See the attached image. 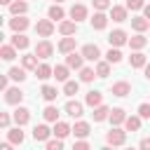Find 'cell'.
Segmentation results:
<instances>
[{"label":"cell","instance_id":"cell-2","mask_svg":"<svg viewBox=\"0 0 150 150\" xmlns=\"http://www.w3.org/2000/svg\"><path fill=\"white\" fill-rule=\"evenodd\" d=\"M35 30H38L40 38H49V35L54 33V23H52V19H40V21L35 23Z\"/></svg>","mask_w":150,"mask_h":150},{"label":"cell","instance_id":"cell-46","mask_svg":"<svg viewBox=\"0 0 150 150\" xmlns=\"http://www.w3.org/2000/svg\"><path fill=\"white\" fill-rule=\"evenodd\" d=\"M0 127H2V129H7V127H9V115H7V112H2V115H0Z\"/></svg>","mask_w":150,"mask_h":150},{"label":"cell","instance_id":"cell-25","mask_svg":"<svg viewBox=\"0 0 150 150\" xmlns=\"http://www.w3.org/2000/svg\"><path fill=\"white\" fill-rule=\"evenodd\" d=\"M38 59H40L38 54H23V56H21V63H23L26 70H35V68H38Z\"/></svg>","mask_w":150,"mask_h":150},{"label":"cell","instance_id":"cell-15","mask_svg":"<svg viewBox=\"0 0 150 150\" xmlns=\"http://www.w3.org/2000/svg\"><path fill=\"white\" fill-rule=\"evenodd\" d=\"M82 61H84L82 52H80V54H77V52H70V54H66V63H68L70 68H75V70H80V68H82Z\"/></svg>","mask_w":150,"mask_h":150},{"label":"cell","instance_id":"cell-53","mask_svg":"<svg viewBox=\"0 0 150 150\" xmlns=\"http://www.w3.org/2000/svg\"><path fill=\"white\" fill-rule=\"evenodd\" d=\"M56 2H63V0H56Z\"/></svg>","mask_w":150,"mask_h":150},{"label":"cell","instance_id":"cell-22","mask_svg":"<svg viewBox=\"0 0 150 150\" xmlns=\"http://www.w3.org/2000/svg\"><path fill=\"white\" fill-rule=\"evenodd\" d=\"M101 101H103V96H101V91H96V89L87 91V96H84V103H87V105H91V108L101 105Z\"/></svg>","mask_w":150,"mask_h":150},{"label":"cell","instance_id":"cell-45","mask_svg":"<svg viewBox=\"0 0 150 150\" xmlns=\"http://www.w3.org/2000/svg\"><path fill=\"white\" fill-rule=\"evenodd\" d=\"M94 7H96V9H101V12H103V9H110V7H112V5H110V0H94Z\"/></svg>","mask_w":150,"mask_h":150},{"label":"cell","instance_id":"cell-6","mask_svg":"<svg viewBox=\"0 0 150 150\" xmlns=\"http://www.w3.org/2000/svg\"><path fill=\"white\" fill-rule=\"evenodd\" d=\"M82 56L87 59V61H98L101 59V49H98V45H84L82 47Z\"/></svg>","mask_w":150,"mask_h":150},{"label":"cell","instance_id":"cell-24","mask_svg":"<svg viewBox=\"0 0 150 150\" xmlns=\"http://www.w3.org/2000/svg\"><path fill=\"white\" fill-rule=\"evenodd\" d=\"M75 30H77V21H61L59 23L61 35H75Z\"/></svg>","mask_w":150,"mask_h":150},{"label":"cell","instance_id":"cell-47","mask_svg":"<svg viewBox=\"0 0 150 150\" xmlns=\"http://www.w3.org/2000/svg\"><path fill=\"white\" fill-rule=\"evenodd\" d=\"M7 84H9V75H2V77H0V89H2V91H5V89H9Z\"/></svg>","mask_w":150,"mask_h":150},{"label":"cell","instance_id":"cell-31","mask_svg":"<svg viewBox=\"0 0 150 150\" xmlns=\"http://www.w3.org/2000/svg\"><path fill=\"white\" fill-rule=\"evenodd\" d=\"M7 138H9L12 143H23V131H21V127L16 124L14 129H7Z\"/></svg>","mask_w":150,"mask_h":150},{"label":"cell","instance_id":"cell-20","mask_svg":"<svg viewBox=\"0 0 150 150\" xmlns=\"http://www.w3.org/2000/svg\"><path fill=\"white\" fill-rule=\"evenodd\" d=\"M129 66H131V68H143V66H145V54H143L141 49H136V52L129 56Z\"/></svg>","mask_w":150,"mask_h":150},{"label":"cell","instance_id":"cell-8","mask_svg":"<svg viewBox=\"0 0 150 150\" xmlns=\"http://www.w3.org/2000/svg\"><path fill=\"white\" fill-rule=\"evenodd\" d=\"M110 91H112V96H120V98H124V96H129V94H131V84L122 80V82H115Z\"/></svg>","mask_w":150,"mask_h":150},{"label":"cell","instance_id":"cell-18","mask_svg":"<svg viewBox=\"0 0 150 150\" xmlns=\"http://www.w3.org/2000/svg\"><path fill=\"white\" fill-rule=\"evenodd\" d=\"M35 75H38L40 80H49V77H54V68H52L49 63H38Z\"/></svg>","mask_w":150,"mask_h":150},{"label":"cell","instance_id":"cell-42","mask_svg":"<svg viewBox=\"0 0 150 150\" xmlns=\"http://www.w3.org/2000/svg\"><path fill=\"white\" fill-rule=\"evenodd\" d=\"M63 148V138H54V141H47V150H61Z\"/></svg>","mask_w":150,"mask_h":150},{"label":"cell","instance_id":"cell-12","mask_svg":"<svg viewBox=\"0 0 150 150\" xmlns=\"http://www.w3.org/2000/svg\"><path fill=\"white\" fill-rule=\"evenodd\" d=\"M105 26H108V16H105V14L98 9V12L91 16V28H94V30H103Z\"/></svg>","mask_w":150,"mask_h":150},{"label":"cell","instance_id":"cell-36","mask_svg":"<svg viewBox=\"0 0 150 150\" xmlns=\"http://www.w3.org/2000/svg\"><path fill=\"white\" fill-rule=\"evenodd\" d=\"M0 56H2L5 61H12V59L16 56V47H14V45H2V49H0Z\"/></svg>","mask_w":150,"mask_h":150},{"label":"cell","instance_id":"cell-14","mask_svg":"<svg viewBox=\"0 0 150 150\" xmlns=\"http://www.w3.org/2000/svg\"><path fill=\"white\" fill-rule=\"evenodd\" d=\"M59 52H61V54L75 52V38H73V35H63V40L59 42Z\"/></svg>","mask_w":150,"mask_h":150},{"label":"cell","instance_id":"cell-4","mask_svg":"<svg viewBox=\"0 0 150 150\" xmlns=\"http://www.w3.org/2000/svg\"><path fill=\"white\" fill-rule=\"evenodd\" d=\"M21 98H23V91H21L19 87L5 89V101H7L9 105H19V103H21Z\"/></svg>","mask_w":150,"mask_h":150},{"label":"cell","instance_id":"cell-33","mask_svg":"<svg viewBox=\"0 0 150 150\" xmlns=\"http://www.w3.org/2000/svg\"><path fill=\"white\" fill-rule=\"evenodd\" d=\"M12 45H14L16 49H26V47H28V38H26L23 33H14V35H12Z\"/></svg>","mask_w":150,"mask_h":150},{"label":"cell","instance_id":"cell-13","mask_svg":"<svg viewBox=\"0 0 150 150\" xmlns=\"http://www.w3.org/2000/svg\"><path fill=\"white\" fill-rule=\"evenodd\" d=\"M131 28L136 33H143V30L150 28V19H145V16H131Z\"/></svg>","mask_w":150,"mask_h":150},{"label":"cell","instance_id":"cell-50","mask_svg":"<svg viewBox=\"0 0 150 150\" xmlns=\"http://www.w3.org/2000/svg\"><path fill=\"white\" fill-rule=\"evenodd\" d=\"M143 16H145V19H150V5H145V7H143Z\"/></svg>","mask_w":150,"mask_h":150},{"label":"cell","instance_id":"cell-27","mask_svg":"<svg viewBox=\"0 0 150 150\" xmlns=\"http://www.w3.org/2000/svg\"><path fill=\"white\" fill-rule=\"evenodd\" d=\"M145 45H148V38H145L143 33H138V35L129 38V47H131V49H143Z\"/></svg>","mask_w":150,"mask_h":150},{"label":"cell","instance_id":"cell-35","mask_svg":"<svg viewBox=\"0 0 150 150\" xmlns=\"http://www.w3.org/2000/svg\"><path fill=\"white\" fill-rule=\"evenodd\" d=\"M80 91V82H73V80H66L63 82V94L66 96H75Z\"/></svg>","mask_w":150,"mask_h":150},{"label":"cell","instance_id":"cell-1","mask_svg":"<svg viewBox=\"0 0 150 150\" xmlns=\"http://www.w3.org/2000/svg\"><path fill=\"white\" fill-rule=\"evenodd\" d=\"M105 143H108V145H124V143H127V131L120 129V127H112V129L105 134Z\"/></svg>","mask_w":150,"mask_h":150},{"label":"cell","instance_id":"cell-17","mask_svg":"<svg viewBox=\"0 0 150 150\" xmlns=\"http://www.w3.org/2000/svg\"><path fill=\"white\" fill-rule=\"evenodd\" d=\"M110 19H112V21H117V23H122V21H127V7H120V5H112V7H110Z\"/></svg>","mask_w":150,"mask_h":150},{"label":"cell","instance_id":"cell-7","mask_svg":"<svg viewBox=\"0 0 150 150\" xmlns=\"http://www.w3.org/2000/svg\"><path fill=\"white\" fill-rule=\"evenodd\" d=\"M108 42H110V47H122L124 42H129V38H127L124 30H112L108 35Z\"/></svg>","mask_w":150,"mask_h":150},{"label":"cell","instance_id":"cell-32","mask_svg":"<svg viewBox=\"0 0 150 150\" xmlns=\"http://www.w3.org/2000/svg\"><path fill=\"white\" fill-rule=\"evenodd\" d=\"M9 12H12L14 16H19V14H26V12H28V5H26L23 0H14V2L9 5Z\"/></svg>","mask_w":150,"mask_h":150},{"label":"cell","instance_id":"cell-21","mask_svg":"<svg viewBox=\"0 0 150 150\" xmlns=\"http://www.w3.org/2000/svg\"><path fill=\"white\" fill-rule=\"evenodd\" d=\"M40 94H42V98H45L47 103H52V101H56V96H59V89H56V87H52V84H45V87L40 89Z\"/></svg>","mask_w":150,"mask_h":150},{"label":"cell","instance_id":"cell-10","mask_svg":"<svg viewBox=\"0 0 150 150\" xmlns=\"http://www.w3.org/2000/svg\"><path fill=\"white\" fill-rule=\"evenodd\" d=\"M28 120H30V110L23 108V105H19V108L14 110V122H16L19 127H23V124H28Z\"/></svg>","mask_w":150,"mask_h":150},{"label":"cell","instance_id":"cell-28","mask_svg":"<svg viewBox=\"0 0 150 150\" xmlns=\"http://www.w3.org/2000/svg\"><path fill=\"white\" fill-rule=\"evenodd\" d=\"M141 115H131V117H127L124 120V127H127V131H138L141 129Z\"/></svg>","mask_w":150,"mask_h":150},{"label":"cell","instance_id":"cell-48","mask_svg":"<svg viewBox=\"0 0 150 150\" xmlns=\"http://www.w3.org/2000/svg\"><path fill=\"white\" fill-rule=\"evenodd\" d=\"M87 148H89L87 141H77V143H75V150H87Z\"/></svg>","mask_w":150,"mask_h":150},{"label":"cell","instance_id":"cell-40","mask_svg":"<svg viewBox=\"0 0 150 150\" xmlns=\"http://www.w3.org/2000/svg\"><path fill=\"white\" fill-rule=\"evenodd\" d=\"M12 80H16V82H23L26 80V68H9V73H7Z\"/></svg>","mask_w":150,"mask_h":150},{"label":"cell","instance_id":"cell-51","mask_svg":"<svg viewBox=\"0 0 150 150\" xmlns=\"http://www.w3.org/2000/svg\"><path fill=\"white\" fill-rule=\"evenodd\" d=\"M145 80H150V63L145 66Z\"/></svg>","mask_w":150,"mask_h":150},{"label":"cell","instance_id":"cell-44","mask_svg":"<svg viewBox=\"0 0 150 150\" xmlns=\"http://www.w3.org/2000/svg\"><path fill=\"white\" fill-rule=\"evenodd\" d=\"M145 2L143 0H127V9H143Z\"/></svg>","mask_w":150,"mask_h":150},{"label":"cell","instance_id":"cell-3","mask_svg":"<svg viewBox=\"0 0 150 150\" xmlns=\"http://www.w3.org/2000/svg\"><path fill=\"white\" fill-rule=\"evenodd\" d=\"M30 26V21L23 16V14H19V16H14V19H9V28L14 30V33H23L26 28Z\"/></svg>","mask_w":150,"mask_h":150},{"label":"cell","instance_id":"cell-49","mask_svg":"<svg viewBox=\"0 0 150 150\" xmlns=\"http://www.w3.org/2000/svg\"><path fill=\"white\" fill-rule=\"evenodd\" d=\"M141 148H143V150H150V138H143V141H141Z\"/></svg>","mask_w":150,"mask_h":150},{"label":"cell","instance_id":"cell-52","mask_svg":"<svg viewBox=\"0 0 150 150\" xmlns=\"http://www.w3.org/2000/svg\"><path fill=\"white\" fill-rule=\"evenodd\" d=\"M0 2H2V5H7V7H9V5H12V2H14V0H0Z\"/></svg>","mask_w":150,"mask_h":150},{"label":"cell","instance_id":"cell-16","mask_svg":"<svg viewBox=\"0 0 150 150\" xmlns=\"http://www.w3.org/2000/svg\"><path fill=\"white\" fill-rule=\"evenodd\" d=\"M70 19H73V21H82V19H87V7L80 5V2H75V5L70 7Z\"/></svg>","mask_w":150,"mask_h":150},{"label":"cell","instance_id":"cell-9","mask_svg":"<svg viewBox=\"0 0 150 150\" xmlns=\"http://www.w3.org/2000/svg\"><path fill=\"white\" fill-rule=\"evenodd\" d=\"M63 110H66L70 117H82V112H84V105H82L80 101H68Z\"/></svg>","mask_w":150,"mask_h":150},{"label":"cell","instance_id":"cell-26","mask_svg":"<svg viewBox=\"0 0 150 150\" xmlns=\"http://www.w3.org/2000/svg\"><path fill=\"white\" fill-rule=\"evenodd\" d=\"M68 134H73V129H70L66 122H59V120H56V122H54V136H59V138H66Z\"/></svg>","mask_w":150,"mask_h":150},{"label":"cell","instance_id":"cell-34","mask_svg":"<svg viewBox=\"0 0 150 150\" xmlns=\"http://www.w3.org/2000/svg\"><path fill=\"white\" fill-rule=\"evenodd\" d=\"M68 70H70L68 63H66V66H54V77H56L59 82H66V80H68Z\"/></svg>","mask_w":150,"mask_h":150},{"label":"cell","instance_id":"cell-38","mask_svg":"<svg viewBox=\"0 0 150 150\" xmlns=\"http://www.w3.org/2000/svg\"><path fill=\"white\" fill-rule=\"evenodd\" d=\"M94 77H98L94 68H80V82H94Z\"/></svg>","mask_w":150,"mask_h":150},{"label":"cell","instance_id":"cell-19","mask_svg":"<svg viewBox=\"0 0 150 150\" xmlns=\"http://www.w3.org/2000/svg\"><path fill=\"white\" fill-rule=\"evenodd\" d=\"M108 120L112 122V127H120V124H124V120H127V112H124L122 108H112Z\"/></svg>","mask_w":150,"mask_h":150},{"label":"cell","instance_id":"cell-30","mask_svg":"<svg viewBox=\"0 0 150 150\" xmlns=\"http://www.w3.org/2000/svg\"><path fill=\"white\" fill-rule=\"evenodd\" d=\"M47 14H49V19H52V21H61V19L66 16V12H63V7H61L59 2H56V5H52Z\"/></svg>","mask_w":150,"mask_h":150},{"label":"cell","instance_id":"cell-37","mask_svg":"<svg viewBox=\"0 0 150 150\" xmlns=\"http://www.w3.org/2000/svg\"><path fill=\"white\" fill-rule=\"evenodd\" d=\"M96 75H98V77H108V75H110V61H108V59L96 63Z\"/></svg>","mask_w":150,"mask_h":150},{"label":"cell","instance_id":"cell-23","mask_svg":"<svg viewBox=\"0 0 150 150\" xmlns=\"http://www.w3.org/2000/svg\"><path fill=\"white\" fill-rule=\"evenodd\" d=\"M91 115H94V122H103V120H108V117H110V108L101 103V105H96V108H94V112H91Z\"/></svg>","mask_w":150,"mask_h":150},{"label":"cell","instance_id":"cell-29","mask_svg":"<svg viewBox=\"0 0 150 150\" xmlns=\"http://www.w3.org/2000/svg\"><path fill=\"white\" fill-rule=\"evenodd\" d=\"M89 131H91V129H89V124H87V122H75V127H73V134H75L77 138H87V136H89Z\"/></svg>","mask_w":150,"mask_h":150},{"label":"cell","instance_id":"cell-43","mask_svg":"<svg viewBox=\"0 0 150 150\" xmlns=\"http://www.w3.org/2000/svg\"><path fill=\"white\" fill-rule=\"evenodd\" d=\"M138 115H141L143 120H150V103H141V105H138Z\"/></svg>","mask_w":150,"mask_h":150},{"label":"cell","instance_id":"cell-41","mask_svg":"<svg viewBox=\"0 0 150 150\" xmlns=\"http://www.w3.org/2000/svg\"><path fill=\"white\" fill-rule=\"evenodd\" d=\"M105 59H108L110 63H120V61H122V52H120L117 47H115V49L110 47V49H108V54H105Z\"/></svg>","mask_w":150,"mask_h":150},{"label":"cell","instance_id":"cell-39","mask_svg":"<svg viewBox=\"0 0 150 150\" xmlns=\"http://www.w3.org/2000/svg\"><path fill=\"white\" fill-rule=\"evenodd\" d=\"M42 117H45L47 122H56V120H59V110H56L54 105H47V108L42 110Z\"/></svg>","mask_w":150,"mask_h":150},{"label":"cell","instance_id":"cell-5","mask_svg":"<svg viewBox=\"0 0 150 150\" xmlns=\"http://www.w3.org/2000/svg\"><path fill=\"white\" fill-rule=\"evenodd\" d=\"M35 54H38L40 59H49V56L54 54V47H52V42H49V40H42V42H38V45H35Z\"/></svg>","mask_w":150,"mask_h":150},{"label":"cell","instance_id":"cell-11","mask_svg":"<svg viewBox=\"0 0 150 150\" xmlns=\"http://www.w3.org/2000/svg\"><path fill=\"white\" fill-rule=\"evenodd\" d=\"M49 134H54V129H49L47 124H38L33 129V138L35 141H49Z\"/></svg>","mask_w":150,"mask_h":150}]
</instances>
